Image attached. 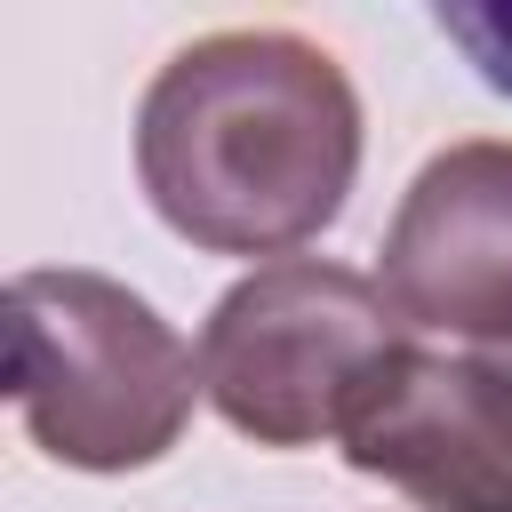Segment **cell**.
Masks as SVG:
<instances>
[{
  "mask_svg": "<svg viewBox=\"0 0 512 512\" xmlns=\"http://www.w3.org/2000/svg\"><path fill=\"white\" fill-rule=\"evenodd\" d=\"M200 392V344L128 280L88 264L8 280V400L48 464L144 472L184 440Z\"/></svg>",
  "mask_w": 512,
  "mask_h": 512,
  "instance_id": "7a4b0ae2",
  "label": "cell"
},
{
  "mask_svg": "<svg viewBox=\"0 0 512 512\" xmlns=\"http://www.w3.org/2000/svg\"><path fill=\"white\" fill-rule=\"evenodd\" d=\"M360 96L344 64L280 24L184 40L136 104V184L208 256H288L360 184Z\"/></svg>",
  "mask_w": 512,
  "mask_h": 512,
  "instance_id": "6da1fadb",
  "label": "cell"
},
{
  "mask_svg": "<svg viewBox=\"0 0 512 512\" xmlns=\"http://www.w3.org/2000/svg\"><path fill=\"white\" fill-rule=\"evenodd\" d=\"M376 288L408 328L512 352V136H464L400 192Z\"/></svg>",
  "mask_w": 512,
  "mask_h": 512,
  "instance_id": "277c9868",
  "label": "cell"
},
{
  "mask_svg": "<svg viewBox=\"0 0 512 512\" xmlns=\"http://www.w3.org/2000/svg\"><path fill=\"white\" fill-rule=\"evenodd\" d=\"M416 352L392 296L328 256H280L232 280L200 328L208 408L256 448H320L360 424L384 376Z\"/></svg>",
  "mask_w": 512,
  "mask_h": 512,
  "instance_id": "3957f363",
  "label": "cell"
},
{
  "mask_svg": "<svg viewBox=\"0 0 512 512\" xmlns=\"http://www.w3.org/2000/svg\"><path fill=\"white\" fill-rule=\"evenodd\" d=\"M344 464L416 512H512V368L416 344L344 432Z\"/></svg>",
  "mask_w": 512,
  "mask_h": 512,
  "instance_id": "5b68a950",
  "label": "cell"
},
{
  "mask_svg": "<svg viewBox=\"0 0 512 512\" xmlns=\"http://www.w3.org/2000/svg\"><path fill=\"white\" fill-rule=\"evenodd\" d=\"M504 368H512V360H504Z\"/></svg>",
  "mask_w": 512,
  "mask_h": 512,
  "instance_id": "52a82bcc",
  "label": "cell"
},
{
  "mask_svg": "<svg viewBox=\"0 0 512 512\" xmlns=\"http://www.w3.org/2000/svg\"><path fill=\"white\" fill-rule=\"evenodd\" d=\"M432 24L464 48V64H472L496 96H512V0H440Z\"/></svg>",
  "mask_w": 512,
  "mask_h": 512,
  "instance_id": "8992f818",
  "label": "cell"
}]
</instances>
